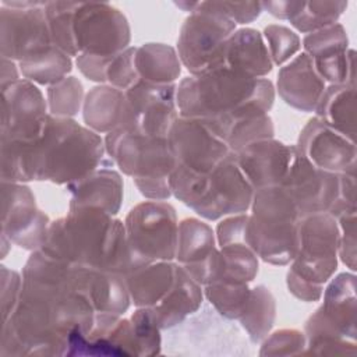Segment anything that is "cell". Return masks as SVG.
I'll return each instance as SVG.
<instances>
[{"label": "cell", "mask_w": 357, "mask_h": 357, "mask_svg": "<svg viewBox=\"0 0 357 357\" xmlns=\"http://www.w3.org/2000/svg\"><path fill=\"white\" fill-rule=\"evenodd\" d=\"M21 275L18 304L3 322L0 356H66L71 331L92 326L93 305L75 289L70 264L42 250L32 251Z\"/></svg>", "instance_id": "obj_1"}, {"label": "cell", "mask_w": 357, "mask_h": 357, "mask_svg": "<svg viewBox=\"0 0 357 357\" xmlns=\"http://www.w3.org/2000/svg\"><path fill=\"white\" fill-rule=\"evenodd\" d=\"M0 159L4 181L59 185L84 178L107 160L100 134L74 119L52 114L33 141L0 139Z\"/></svg>", "instance_id": "obj_2"}, {"label": "cell", "mask_w": 357, "mask_h": 357, "mask_svg": "<svg viewBox=\"0 0 357 357\" xmlns=\"http://www.w3.org/2000/svg\"><path fill=\"white\" fill-rule=\"evenodd\" d=\"M275 86L268 78H252L227 67L183 78L176 88L178 116L204 121L225 141L238 123L269 114Z\"/></svg>", "instance_id": "obj_3"}, {"label": "cell", "mask_w": 357, "mask_h": 357, "mask_svg": "<svg viewBox=\"0 0 357 357\" xmlns=\"http://www.w3.org/2000/svg\"><path fill=\"white\" fill-rule=\"evenodd\" d=\"M68 264L127 275L137 268L124 222L98 208H68L66 216L50 222L40 248Z\"/></svg>", "instance_id": "obj_4"}, {"label": "cell", "mask_w": 357, "mask_h": 357, "mask_svg": "<svg viewBox=\"0 0 357 357\" xmlns=\"http://www.w3.org/2000/svg\"><path fill=\"white\" fill-rule=\"evenodd\" d=\"M103 141L106 155L123 174L132 178L142 197L151 201L172 197L169 176L176 159L167 138L119 128L106 134Z\"/></svg>", "instance_id": "obj_5"}, {"label": "cell", "mask_w": 357, "mask_h": 357, "mask_svg": "<svg viewBox=\"0 0 357 357\" xmlns=\"http://www.w3.org/2000/svg\"><path fill=\"white\" fill-rule=\"evenodd\" d=\"M247 222V243L257 257L271 265H289L297 251L301 219L297 205L280 187L254 191Z\"/></svg>", "instance_id": "obj_6"}, {"label": "cell", "mask_w": 357, "mask_h": 357, "mask_svg": "<svg viewBox=\"0 0 357 357\" xmlns=\"http://www.w3.org/2000/svg\"><path fill=\"white\" fill-rule=\"evenodd\" d=\"M127 241L137 265L174 261L178 220L167 201H144L132 206L124 219Z\"/></svg>", "instance_id": "obj_7"}, {"label": "cell", "mask_w": 357, "mask_h": 357, "mask_svg": "<svg viewBox=\"0 0 357 357\" xmlns=\"http://www.w3.org/2000/svg\"><path fill=\"white\" fill-rule=\"evenodd\" d=\"M236 24L225 15L197 1L180 26L176 52L190 75L215 68L225 40L236 31Z\"/></svg>", "instance_id": "obj_8"}, {"label": "cell", "mask_w": 357, "mask_h": 357, "mask_svg": "<svg viewBox=\"0 0 357 357\" xmlns=\"http://www.w3.org/2000/svg\"><path fill=\"white\" fill-rule=\"evenodd\" d=\"M339 226L328 212L303 216L297 230V251L290 271L305 280L325 284L337 269Z\"/></svg>", "instance_id": "obj_9"}, {"label": "cell", "mask_w": 357, "mask_h": 357, "mask_svg": "<svg viewBox=\"0 0 357 357\" xmlns=\"http://www.w3.org/2000/svg\"><path fill=\"white\" fill-rule=\"evenodd\" d=\"M45 3L46 1H1V57L20 63L53 46Z\"/></svg>", "instance_id": "obj_10"}, {"label": "cell", "mask_w": 357, "mask_h": 357, "mask_svg": "<svg viewBox=\"0 0 357 357\" xmlns=\"http://www.w3.org/2000/svg\"><path fill=\"white\" fill-rule=\"evenodd\" d=\"M73 33L78 54L114 56L130 47L131 40V28L123 11L99 1H78Z\"/></svg>", "instance_id": "obj_11"}, {"label": "cell", "mask_w": 357, "mask_h": 357, "mask_svg": "<svg viewBox=\"0 0 357 357\" xmlns=\"http://www.w3.org/2000/svg\"><path fill=\"white\" fill-rule=\"evenodd\" d=\"M176 88L177 84L156 85L139 81L124 91L126 103L120 128L167 138L174 120L178 117Z\"/></svg>", "instance_id": "obj_12"}, {"label": "cell", "mask_w": 357, "mask_h": 357, "mask_svg": "<svg viewBox=\"0 0 357 357\" xmlns=\"http://www.w3.org/2000/svg\"><path fill=\"white\" fill-rule=\"evenodd\" d=\"M254 191L237 163L236 153L230 152L206 174L205 190L192 211L205 220L245 213Z\"/></svg>", "instance_id": "obj_13"}, {"label": "cell", "mask_w": 357, "mask_h": 357, "mask_svg": "<svg viewBox=\"0 0 357 357\" xmlns=\"http://www.w3.org/2000/svg\"><path fill=\"white\" fill-rule=\"evenodd\" d=\"M50 222L38 208L35 195L25 183L1 180V233L13 244L28 251L40 250Z\"/></svg>", "instance_id": "obj_14"}, {"label": "cell", "mask_w": 357, "mask_h": 357, "mask_svg": "<svg viewBox=\"0 0 357 357\" xmlns=\"http://www.w3.org/2000/svg\"><path fill=\"white\" fill-rule=\"evenodd\" d=\"M0 139H36L46 124L47 100L36 84L21 78L1 88Z\"/></svg>", "instance_id": "obj_15"}, {"label": "cell", "mask_w": 357, "mask_h": 357, "mask_svg": "<svg viewBox=\"0 0 357 357\" xmlns=\"http://www.w3.org/2000/svg\"><path fill=\"white\" fill-rule=\"evenodd\" d=\"M176 163L198 173H209L231 151L204 121L178 116L169 134Z\"/></svg>", "instance_id": "obj_16"}, {"label": "cell", "mask_w": 357, "mask_h": 357, "mask_svg": "<svg viewBox=\"0 0 357 357\" xmlns=\"http://www.w3.org/2000/svg\"><path fill=\"white\" fill-rule=\"evenodd\" d=\"M296 148L319 170L333 174L356 173V142L318 117L310 119L301 128Z\"/></svg>", "instance_id": "obj_17"}, {"label": "cell", "mask_w": 357, "mask_h": 357, "mask_svg": "<svg viewBox=\"0 0 357 357\" xmlns=\"http://www.w3.org/2000/svg\"><path fill=\"white\" fill-rule=\"evenodd\" d=\"M66 356H138L130 318L96 312L89 331H71Z\"/></svg>", "instance_id": "obj_18"}, {"label": "cell", "mask_w": 357, "mask_h": 357, "mask_svg": "<svg viewBox=\"0 0 357 357\" xmlns=\"http://www.w3.org/2000/svg\"><path fill=\"white\" fill-rule=\"evenodd\" d=\"M280 187L294 201L303 218L331 211L337 198L339 177L319 170L297 149Z\"/></svg>", "instance_id": "obj_19"}, {"label": "cell", "mask_w": 357, "mask_h": 357, "mask_svg": "<svg viewBox=\"0 0 357 357\" xmlns=\"http://www.w3.org/2000/svg\"><path fill=\"white\" fill-rule=\"evenodd\" d=\"M218 257L216 236L206 222L197 218H185L178 222L174 261L201 286L213 280Z\"/></svg>", "instance_id": "obj_20"}, {"label": "cell", "mask_w": 357, "mask_h": 357, "mask_svg": "<svg viewBox=\"0 0 357 357\" xmlns=\"http://www.w3.org/2000/svg\"><path fill=\"white\" fill-rule=\"evenodd\" d=\"M296 151V145L266 138L236 152V159L252 188L259 190L282 184Z\"/></svg>", "instance_id": "obj_21"}, {"label": "cell", "mask_w": 357, "mask_h": 357, "mask_svg": "<svg viewBox=\"0 0 357 357\" xmlns=\"http://www.w3.org/2000/svg\"><path fill=\"white\" fill-rule=\"evenodd\" d=\"M113 167V160L107 158L96 170L66 185L70 192L68 208H98L116 216L123 204L124 183L121 174Z\"/></svg>", "instance_id": "obj_22"}, {"label": "cell", "mask_w": 357, "mask_h": 357, "mask_svg": "<svg viewBox=\"0 0 357 357\" xmlns=\"http://www.w3.org/2000/svg\"><path fill=\"white\" fill-rule=\"evenodd\" d=\"M325 88V81L317 73L311 57L304 52L283 64L278 73L276 91L279 96L298 112H314Z\"/></svg>", "instance_id": "obj_23"}, {"label": "cell", "mask_w": 357, "mask_h": 357, "mask_svg": "<svg viewBox=\"0 0 357 357\" xmlns=\"http://www.w3.org/2000/svg\"><path fill=\"white\" fill-rule=\"evenodd\" d=\"M71 278L77 290L84 294L96 312L123 315L131 304L123 275L70 264Z\"/></svg>", "instance_id": "obj_24"}, {"label": "cell", "mask_w": 357, "mask_h": 357, "mask_svg": "<svg viewBox=\"0 0 357 357\" xmlns=\"http://www.w3.org/2000/svg\"><path fill=\"white\" fill-rule=\"evenodd\" d=\"M216 67H227L252 78H265L272 71L273 63L262 33L245 26L236 29L225 40Z\"/></svg>", "instance_id": "obj_25"}, {"label": "cell", "mask_w": 357, "mask_h": 357, "mask_svg": "<svg viewBox=\"0 0 357 357\" xmlns=\"http://www.w3.org/2000/svg\"><path fill=\"white\" fill-rule=\"evenodd\" d=\"M204 298V287L176 262L174 279L170 289L162 300L151 308L160 329L167 331L195 314L201 308Z\"/></svg>", "instance_id": "obj_26"}, {"label": "cell", "mask_w": 357, "mask_h": 357, "mask_svg": "<svg viewBox=\"0 0 357 357\" xmlns=\"http://www.w3.org/2000/svg\"><path fill=\"white\" fill-rule=\"evenodd\" d=\"M324 301L317 308L326 321L347 337L357 340L356 312V275L354 272H342L328 280L324 289Z\"/></svg>", "instance_id": "obj_27"}, {"label": "cell", "mask_w": 357, "mask_h": 357, "mask_svg": "<svg viewBox=\"0 0 357 357\" xmlns=\"http://www.w3.org/2000/svg\"><path fill=\"white\" fill-rule=\"evenodd\" d=\"M176 261H155L139 265L124 275L131 303L135 307H153L170 289Z\"/></svg>", "instance_id": "obj_28"}, {"label": "cell", "mask_w": 357, "mask_h": 357, "mask_svg": "<svg viewBox=\"0 0 357 357\" xmlns=\"http://www.w3.org/2000/svg\"><path fill=\"white\" fill-rule=\"evenodd\" d=\"M124 91L107 84L96 85L85 95L82 105L84 124L98 134L120 128L124 114Z\"/></svg>", "instance_id": "obj_29"}, {"label": "cell", "mask_w": 357, "mask_h": 357, "mask_svg": "<svg viewBox=\"0 0 357 357\" xmlns=\"http://www.w3.org/2000/svg\"><path fill=\"white\" fill-rule=\"evenodd\" d=\"M314 112L326 126L356 142V86L326 85Z\"/></svg>", "instance_id": "obj_30"}, {"label": "cell", "mask_w": 357, "mask_h": 357, "mask_svg": "<svg viewBox=\"0 0 357 357\" xmlns=\"http://www.w3.org/2000/svg\"><path fill=\"white\" fill-rule=\"evenodd\" d=\"M135 67L141 81L156 85L176 84L181 74V61L176 49L158 42L135 47Z\"/></svg>", "instance_id": "obj_31"}, {"label": "cell", "mask_w": 357, "mask_h": 357, "mask_svg": "<svg viewBox=\"0 0 357 357\" xmlns=\"http://www.w3.org/2000/svg\"><path fill=\"white\" fill-rule=\"evenodd\" d=\"M307 340L304 354L314 356H356L357 340L347 337L315 310L304 324Z\"/></svg>", "instance_id": "obj_32"}, {"label": "cell", "mask_w": 357, "mask_h": 357, "mask_svg": "<svg viewBox=\"0 0 357 357\" xmlns=\"http://www.w3.org/2000/svg\"><path fill=\"white\" fill-rule=\"evenodd\" d=\"M276 318V300L272 291L257 284L251 287L247 307L238 322L252 343H261L272 331Z\"/></svg>", "instance_id": "obj_33"}, {"label": "cell", "mask_w": 357, "mask_h": 357, "mask_svg": "<svg viewBox=\"0 0 357 357\" xmlns=\"http://www.w3.org/2000/svg\"><path fill=\"white\" fill-rule=\"evenodd\" d=\"M259 268V258L245 243L219 247L218 266L213 280L251 283Z\"/></svg>", "instance_id": "obj_34"}, {"label": "cell", "mask_w": 357, "mask_h": 357, "mask_svg": "<svg viewBox=\"0 0 357 357\" xmlns=\"http://www.w3.org/2000/svg\"><path fill=\"white\" fill-rule=\"evenodd\" d=\"M18 68L22 78L36 85L50 86L71 73L73 57L56 46H50L45 52L20 61Z\"/></svg>", "instance_id": "obj_35"}, {"label": "cell", "mask_w": 357, "mask_h": 357, "mask_svg": "<svg viewBox=\"0 0 357 357\" xmlns=\"http://www.w3.org/2000/svg\"><path fill=\"white\" fill-rule=\"evenodd\" d=\"M204 287V297L215 311L226 319H238L244 312L251 287L248 283L212 280Z\"/></svg>", "instance_id": "obj_36"}, {"label": "cell", "mask_w": 357, "mask_h": 357, "mask_svg": "<svg viewBox=\"0 0 357 357\" xmlns=\"http://www.w3.org/2000/svg\"><path fill=\"white\" fill-rule=\"evenodd\" d=\"M78 1H46L45 13L50 31L53 46L68 54L77 57L78 50L73 33V17Z\"/></svg>", "instance_id": "obj_37"}, {"label": "cell", "mask_w": 357, "mask_h": 357, "mask_svg": "<svg viewBox=\"0 0 357 357\" xmlns=\"http://www.w3.org/2000/svg\"><path fill=\"white\" fill-rule=\"evenodd\" d=\"M85 95L84 86L77 77H64L59 82L47 86L46 100L49 114L73 119L82 110Z\"/></svg>", "instance_id": "obj_38"}, {"label": "cell", "mask_w": 357, "mask_h": 357, "mask_svg": "<svg viewBox=\"0 0 357 357\" xmlns=\"http://www.w3.org/2000/svg\"><path fill=\"white\" fill-rule=\"evenodd\" d=\"M346 8L347 1H304L298 14L289 22L296 31L307 35L336 24Z\"/></svg>", "instance_id": "obj_39"}, {"label": "cell", "mask_w": 357, "mask_h": 357, "mask_svg": "<svg viewBox=\"0 0 357 357\" xmlns=\"http://www.w3.org/2000/svg\"><path fill=\"white\" fill-rule=\"evenodd\" d=\"M301 46L312 61L339 56L350 49L347 32L339 22L307 33L303 38Z\"/></svg>", "instance_id": "obj_40"}, {"label": "cell", "mask_w": 357, "mask_h": 357, "mask_svg": "<svg viewBox=\"0 0 357 357\" xmlns=\"http://www.w3.org/2000/svg\"><path fill=\"white\" fill-rule=\"evenodd\" d=\"M130 322L137 342L138 356H156L162 353L160 326L151 307H137L131 314Z\"/></svg>", "instance_id": "obj_41"}, {"label": "cell", "mask_w": 357, "mask_h": 357, "mask_svg": "<svg viewBox=\"0 0 357 357\" xmlns=\"http://www.w3.org/2000/svg\"><path fill=\"white\" fill-rule=\"evenodd\" d=\"M273 66H283L290 61L301 49L300 36L289 26L269 24L262 31Z\"/></svg>", "instance_id": "obj_42"}, {"label": "cell", "mask_w": 357, "mask_h": 357, "mask_svg": "<svg viewBox=\"0 0 357 357\" xmlns=\"http://www.w3.org/2000/svg\"><path fill=\"white\" fill-rule=\"evenodd\" d=\"M266 138H275V126L269 114L244 120L236 124L227 132L225 142L227 144L229 149L236 153L244 146Z\"/></svg>", "instance_id": "obj_43"}, {"label": "cell", "mask_w": 357, "mask_h": 357, "mask_svg": "<svg viewBox=\"0 0 357 357\" xmlns=\"http://www.w3.org/2000/svg\"><path fill=\"white\" fill-rule=\"evenodd\" d=\"M307 346L303 331L294 328H283L271 332L262 342L258 354L268 356H300L304 354Z\"/></svg>", "instance_id": "obj_44"}, {"label": "cell", "mask_w": 357, "mask_h": 357, "mask_svg": "<svg viewBox=\"0 0 357 357\" xmlns=\"http://www.w3.org/2000/svg\"><path fill=\"white\" fill-rule=\"evenodd\" d=\"M139 75L135 67V47L130 46L126 50L113 56L106 71V84L121 91H127L138 84Z\"/></svg>", "instance_id": "obj_45"}, {"label": "cell", "mask_w": 357, "mask_h": 357, "mask_svg": "<svg viewBox=\"0 0 357 357\" xmlns=\"http://www.w3.org/2000/svg\"><path fill=\"white\" fill-rule=\"evenodd\" d=\"M356 212L343 213L336 218L339 226V248L337 257L350 269L356 271L357 248H356Z\"/></svg>", "instance_id": "obj_46"}, {"label": "cell", "mask_w": 357, "mask_h": 357, "mask_svg": "<svg viewBox=\"0 0 357 357\" xmlns=\"http://www.w3.org/2000/svg\"><path fill=\"white\" fill-rule=\"evenodd\" d=\"M204 4L225 15L236 25H245L257 20L262 13L261 1H204Z\"/></svg>", "instance_id": "obj_47"}, {"label": "cell", "mask_w": 357, "mask_h": 357, "mask_svg": "<svg viewBox=\"0 0 357 357\" xmlns=\"http://www.w3.org/2000/svg\"><path fill=\"white\" fill-rule=\"evenodd\" d=\"M22 290V275L17 271L0 266V294H1V315L3 322L7 321L15 310Z\"/></svg>", "instance_id": "obj_48"}, {"label": "cell", "mask_w": 357, "mask_h": 357, "mask_svg": "<svg viewBox=\"0 0 357 357\" xmlns=\"http://www.w3.org/2000/svg\"><path fill=\"white\" fill-rule=\"evenodd\" d=\"M339 177V190H337V198L335 204L332 205L331 213L335 219L343 213L356 212V173H342L337 174Z\"/></svg>", "instance_id": "obj_49"}, {"label": "cell", "mask_w": 357, "mask_h": 357, "mask_svg": "<svg viewBox=\"0 0 357 357\" xmlns=\"http://www.w3.org/2000/svg\"><path fill=\"white\" fill-rule=\"evenodd\" d=\"M112 59L113 56H96L81 53L75 57V64L86 79L102 85L106 84V71Z\"/></svg>", "instance_id": "obj_50"}, {"label": "cell", "mask_w": 357, "mask_h": 357, "mask_svg": "<svg viewBox=\"0 0 357 357\" xmlns=\"http://www.w3.org/2000/svg\"><path fill=\"white\" fill-rule=\"evenodd\" d=\"M286 286H287V290L301 301L314 303L322 298V293H324L322 284H317L310 280H305L290 269H287V273H286Z\"/></svg>", "instance_id": "obj_51"}, {"label": "cell", "mask_w": 357, "mask_h": 357, "mask_svg": "<svg viewBox=\"0 0 357 357\" xmlns=\"http://www.w3.org/2000/svg\"><path fill=\"white\" fill-rule=\"evenodd\" d=\"M304 1H290V0H279V1H261L262 11H266L275 18L290 21L293 17L298 14Z\"/></svg>", "instance_id": "obj_52"}, {"label": "cell", "mask_w": 357, "mask_h": 357, "mask_svg": "<svg viewBox=\"0 0 357 357\" xmlns=\"http://www.w3.org/2000/svg\"><path fill=\"white\" fill-rule=\"evenodd\" d=\"M20 68L18 64L10 59L1 57V88H6L7 85L21 79L20 78Z\"/></svg>", "instance_id": "obj_53"}, {"label": "cell", "mask_w": 357, "mask_h": 357, "mask_svg": "<svg viewBox=\"0 0 357 357\" xmlns=\"http://www.w3.org/2000/svg\"><path fill=\"white\" fill-rule=\"evenodd\" d=\"M11 244H13V241L4 233H1V258H4L7 255L8 250L11 248Z\"/></svg>", "instance_id": "obj_54"}]
</instances>
